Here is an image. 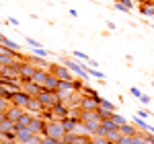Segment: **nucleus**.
<instances>
[{
    "instance_id": "49",
    "label": "nucleus",
    "mask_w": 154,
    "mask_h": 144,
    "mask_svg": "<svg viewBox=\"0 0 154 144\" xmlns=\"http://www.w3.org/2000/svg\"><path fill=\"white\" fill-rule=\"evenodd\" d=\"M152 29H154V25H152Z\"/></svg>"
},
{
    "instance_id": "39",
    "label": "nucleus",
    "mask_w": 154,
    "mask_h": 144,
    "mask_svg": "<svg viewBox=\"0 0 154 144\" xmlns=\"http://www.w3.org/2000/svg\"><path fill=\"white\" fill-rule=\"evenodd\" d=\"M41 144H58V140L51 138V136H43V138H41Z\"/></svg>"
},
{
    "instance_id": "34",
    "label": "nucleus",
    "mask_w": 154,
    "mask_h": 144,
    "mask_svg": "<svg viewBox=\"0 0 154 144\" xmlns=\"http://www.w3.org/2000/svg\"><path fill=\"white\" fill-rule=\"evenodd\" d=\"M25 41L31 45V48H43V43H39L37 39H33V37H25Z\"/></svg>"
},
{
    "instance_id": "8",
    "label": "nucleus",
    "mask_w": 154,
    "mask_h": 144,
    "mask_svg": "<svg viewBox=\"0 0 154 144\" xmlns=\"http://www.w3.org/2000/svg\"><path fill=\"white\" fill-rule=\"evenodd\" d=\"M23 89L25 93L29 97H39V93L43 91V84H37V83H33V80H23Z\"/></svg>"
},
{
    "instance_id": "15",
    "label": "nucleus",
    "mask_w": 154,
    "mask_h": 144,
    "mask_svg": "<svg viewBox=\"0 0 154 144\" xmlns=\"http://www.w3.org/2000/svg\"><path fill=\"white\" fill-rule=\"evenodd\" d=\"M62 126H64L66 132H76V126H80V120L78 117H64Z\"/></svg>"
},
{
    "instance_id": "27",
    "label": "nucleus",
    "mask_w": 154,
    "mask_h": 144,
    "mask_svg": "<svg viewBox=\"0 0 154 144\" xmlns=\"http://www.w3.org/2000/svg\"><path fill=\"white\" fill-rule=\"evenodd\" d=\"M111 117H113V121H115L117 126H123V124H128V117H123V115H119L117 111H113V115H111Z\"/></svg>"
},
{
    "instance_id": "3",
    "label": "nucleus",
    "mask_w": 154,
    "mask_h": 144,
    "mask_svg": "<svg viewBox=\"0 0 154 144\" xmlns=\"http://www.w3.org/2000/svg\"><path fill=\"white\" fill-rule=\"evenodd\" d=\"M49 72H54L60 80H74V72L70 68H66L64 64H51L49 66Z\"/></svg>"
},
{
    "instance_id": "17",
    "label": "nucleus",
    "mask_w": 154,
    "mask_h": 144,
    "mask_svg": "<svg viewBox=\"0 0 154 144\" xmlns=\"http://www.w3.org/2000/svg\"><path fill=\"white\" fill-rule=\"evenodd\" d=\"M31 136H33V132H31L29 128H19V130H17V140H19V142H27Z\"/></svg>"
},
{
    "instance_id": "7",
    "label": "nucleus",
    "mask_w": 154,
    "mask_h": 144,
    "mask_svg": "<svg viewBox=\"0 0 154 144\" xmlns=\"http://www.w3.org/2000/svg\"><path fill=\"white\" fill-rule=\"evenodd\" d=\"M29 130L33 134H37V136H43V134H45V120H43L41 115H35V117L31 120V124H29Z\"/></svg>"
},
{
    "instance_id": "46",
    "label": "nucleus",
    "mask_w": 154,
    "mask_h": 144,
    "mask_svg": "<svg viewBox=\"0 0 154 144\" xmlns=\"http://www.w3.org/2000/svg\"><path fill=\"white\" fill-rule=\"evenodd\" d=\"M4 39H6V35H4V33H2V31H0V43H2V41H4Z\"/></svg>"
},
{
    "instance_id": "16",
    "label": "nucleus",
    "mask_w": 154,
    "mask_h": 144,
    "mask_svg": "<svg viewBox=\"0 0 154 144\" xmlns=\"http://www.w3.org/2000/svg\"><path fill=\"white\" fill-rule=\"evenodd\" d=\"M60 84V78L54 74V72H48V76H45V83H43V86L45 89H51V91H56Z\"/></svg>"
},
{
    "instance_id": "29",
    "label": "nucleus",
    "mask_w": 154,
    "mask_h": 144,
    "mask_svg": "<svg viewBox=\"0 0 154 144\" xmlns=\"http://www.w3.org/2000/svg\"><path fill=\"white\" fill-rule=\"evenodd\" d=\"M11 105H12V103L8 101V99H6V97H0V111H4V113H6Z\"/></svg>"
},
{
    "instance_id": "21",
    "label": "nucleus",
    "mask_w": 154,
    "mask_h": 144,
    "mask_svg": "<svg viewBox=\"0 0 154 144\" xmlns=\"http://www.w3.org/2000/svg\"><path fill=\"white\" fill-rule=\"evenodd\" d=\"M140 12H142L144 17H154V4H140Z\"/></svg>"
},
{
    "instance_id": "48",
    "label": "nucleus",
    "mask_w": 154,
    "mask_h": 144,
    "mask_svg": "<svg viewBox=\"0 0 154 144\" xmlns=\"http://www.w3.org/2000/svg\"><path fill=\"white\" fill-rule=\"evenodd\" d=\"M58 144H70V142H66V140L62 138V140H58Z\"/></svg>"
},
{
    "instance_id": "47",
    "label": "nucleus",
    "mask_w": 154,
    "mask_h": 144,
    "mask_svg": "<svg viewBox=\"0 0 154 144\" xmlns=\"http://www.w3.org/2000/svg\"><path fill=\"white\" fill-rule=\"evenodd\" d=\"M8 144H25V142H19V140H11Z\"/></svg>"
},
{
    "instance_id": "12",
    "label": "nucleus",
    "mask_w": 154,
    "mask_h": 144,
    "mask_svg": "<svg viewBox=\"0 0 154 144\" xmlns=\"http://www.w3.org/2000/svg\"><path fill=\"white\" fill-rule=\"evenodd\" d=\"M80 109H99V99H95V97H88V95H82Z\"/></svg>"
},
{
    "instance_id": "38",
    "label": "nucleus",
    "mask_w": 154,
    "mask_h": 144,
    "mask_svg": "<svg viewBox=\"0 0 154 144\" xmlns=\"http://www.w3.org/2000/svg\"><path fill=\"white\" fill-rule=\"evenodd\" d=\"M115 8H117V11H121V12H131L130 8H128V6H125V4H121V2H119V0H115Z\"/></svg>"
},
{
    "instance_id": "4",
    "label": "nucleus",
    "mask_w": 154,
    "mask_h": 144,
    "mask_svg": "<svg viewBox=\"0 0 154 144\" xmlns=\"http://www.w3.org/2000/svg\"><path fill=\"white\" fill-rule=\"evenodd\" d=\"M19 68H21V83H23V80H31L33 74L37 72V66L33 64V62H29V60L19 62Z\"/></svg>"
},
{
    "instance_id": "26",
    "label": "nucleus",
    "mask_w": 154,
    "mask_h": 144,
    "mask_svg": "<svg viewBox=\"0 0 154 144\" xmlns=\"http://www.w3.org/2000/svg\"><path fill=\"white\" fill-rule=\"evenodd\" d=\"M2 45H6L8 49H14V52H21V49H19V43H17V41H12V39H8V37L2 41Z\"/></svg>"
},
{
    "instance_id": "45",
    "label": "nucleus",
    "mask_w": 154,
    "mask_h": 144,
    "mask_svg": "<svg viewBox=\"0 0 154 144\" xmlns=\"http://www.w3.org/2000/svg\"><path fill=\"white\" fill-rule=\"evenodd\" d=\"M4 120H6V113H4V111H0V124H2Z\"/></svg>"
},
{
    "instance_id": "41",
    "label": "nucleus",
    "mask_w": 154,
    "mask_h": 144,
    "mask_svg": "<svg viewBox=\"0 0 154 144\" xmlns=\"http://www.w3.org/2000/svg\"><path fill=\"white\" fill-rule=\"evenodd\" d=\"M119 2H121V4H125V6H128V8H134V0H119Z\"/></svg>"
},
{
    "instance_id": "43",
    "label": "nucleus",
    "mask_w": 154,
    "mask_h": 144,
    "mask_svg": "<svg viewBox=\"0 0 154 144\" xmlns=\"http://www.w3.org/2000/svg\"><path fill=\"white\" fill-rule=\"evenodd\" d=\"M107 29H109V31H115L117 27H115V23H113V21H107Z\"/></svg>"
},
{
    "instance_id": "11",
    "label": "nucleus",
    "mask_w": 154,
    "mask_h": 144,
    "mask_svg": "<svg viewBox=\"0 0 154 144\" xmlns=\"http://www.w3.org/2000/svg\"><path fill=\"white\" fill-rule=\"evenodd\" d=\"M119 132L123 134V136H136V134L140 132V128L134 124V121H128V124H123V126H119Z\"/></svg>"
},
{
    "instance_id": "32",
    "label": "nucleus",
    "mask_w": 154,
    "mask_h": 144,
    "mask_svg": "<svg viewBox=\"0 0 154 144\" xmlns=\"http://www.w3.org/2000/svg\"><path fill=\"white\" fill-rule=\"evenodd\" d=\"M142 136H144V140H146V144H154V134H152V132H146V130H142Z\"/></svg>"
},
{
    "instance_id": "9",
    "label": "nucleus",
    "mask_w": 154,
    "mask_h": 144,
    "mask_svg": "<svg viewBox=\"0 0 154 144\" xmlns=\"http://www.w3.org/2000/svg\"><path fill=\"white\" fill-rule=\"evenodd\" d=\"M51 111H54V117H56V120H64V117L70 115V105H66V103L62 101V103H58V105H54Z\"/></svg>"
},
{
    "instance_id": "13",
    "label": "nucleus",
    "mask_w": 154,
    "mask_h": 144,
    "mask_svg": "<svg viewBox=\"0 0 154 144\" xmlns=\"http://www.w3.org/2000/svg\"><path fill=\"white\" fill-rule=\"evenodd\" d=\"M33 117H35V115H33V113H29V111L25 109V113L21 115V120L14 124V132H17L19 128H29V124H31V120H33Z\"/></svg>"
},
{
    "instance_id": "25",
    "label": "nucleus",
    "mask_w": 154,
    "mask_h": 144,
    "mask_svg": "<svg viewBox=\"0 0 154 144\" xmlns=\"http://www.w3.org/2000/svg\"><path fill=\"white\" fill-rule=\"evenodd\" d=\"M134 124H136V126H138V128H140V130H148V124H146V120H144V117H140V115H134Z\"/></svg>"
},
{
    "instance_id": "22",
    "label": "nucleus",
    "mask_w": 154,
    "mask_h": 144,
    "mask_svg": "<svg viewBox=\"0 0 154 144\" xmlns=\"http://www.w3.org/2000/svg\"><path fill=\"white\" fill-rule=\"evenodd\" d=\"M101 126L105 128L107 132H111V130H117V128H119L117 124L113 121V117H107V120H103V121H101Z\"/></svg>"
},
{
    "instance_id": "36",
    "label": "nucleus",
    "mask_w": 154,
    "mask_h": 144,
    "mask_svg": "<svg viewBox=\"0 0 154 144\" xmlns=\"http://www.w3.org/2000/svg\"><path fill=\"white\" fill-rule=\"evenodd\" d=\"M41 138H43V136H37V134H33V136H31V138H29L25 144H41Z\"/></svg>"
},
{
    "instance_id": "6",
    "label": "nucleus",
    "mask_w": 154,
    "mask_h": 144,
    "mask_svg": "<svg viewBox=\"0 0 154 144\" xmlns=\"http://www.w3.org/2000/svg\"><path fill=\"white\" fill-rule=\"evenodd\" d=\"M25 109L29 111V113H33V115H41L43 113V103L39 101V97H31L29 101H27V105H25Z\"/></svg>"
},
{
    "instance_id": "5",
    "label": "nucleus",
    "mask_w": 154,
    "mask_h": 144,
    "mask_svg": "<svg viewBox=\"0 0 154 144\" xmlns=\"http://www.w3.org/2000/svg\"><path fill=\"white\" fill-rule=\"evenodd\" d=\"M64 140L70 144H88V140H91V136L84 132H66V136H64Z\"/></svg>"
},
{
    "instance_id": "1",
    "label": "nucleus",
    "mask_w": 154,
    "mask_h": 144,
    "mask_svg": "<svg viewBox=\"0 0 154 144\" xmlns=\"http://www.w3.org/2000/svg\"><path fill=\"white\" fill-rule=\"evenodd\" d=\"M43 136H51V138H56V140H62V138L66 136V130H64V126H62V120L45 121V134H43Z\"/></svg>"
},
{
    "instance_id": "24",
    "label": "nucleus",
    "mask_w": 154,
    "mask_h": 144,
    "mask_svg": "<svg viewBox=\"0 0 154 144\" xmlns=\"http://www.w3.org/2000/svg\"><path fill=\"white\" fill-rule=\"evenodd\" d=\"M56 91H62V93L74 91V89H72V80H60V84H58V89H56Z\"/></svg>"
},
{
    "instance_id": "14",
    "label": "nucleus",
    "mask_w": 154,
    "mask_h": 144,
    "mask_svg": "<svg viewBox=\"0 0 154 144\" xmlns=\"http://www.w3.org/2000/svg\"><path fill=\"white\" fill-rule=\"evenodd\" d=\"M29 99H31V97H29L23 89H21V91H17V93H14V97H12V105H21V107H25Z\"/></svg>"
},
{
    "instance_id": "2",
    "label": "nucleus",
    "mask_w": 154,
    "mask_h": 144,
    "mask_svg": "<svg viewBox=\"0 0 154 144\" xmlns=\"http://www.w3.org/2000/svg\"><path fill=\"white\" fill-rule=\"evenodd\" d=\"M39 101L43 103V107H54V105L62 103L58 91H51V89H45V86H43V91L39 93Z\"/></svg>"
},
{
    "instance_id": "40",
    "label": "nucleus",
    "mask_w": 154,
    "mask_h": 144,
    "mask_svg": "<svg viewBox=\"0 0 154 144\" xmlns=\"http://www.w3.org/2000/svg\"><path fill=\"white\" fill-rule=\"evenodd\" d=\"M138 115L146 120V117H150V111H146V109H140V111H138Z\"/></svg>"
},
{
    "instance_id": "37",
    "label": "nucleus",
    "mask_w": 154,
    "mask_h": 144,
    "mask_svg": "<svg viewBox=\"0 0 154 144\" xmlns=\"http://www.w3.org/2000/svg\"><path fill=\"white\" fill-rule=\"evenodd\" d=\"M130 93H131V97H136V99H140V97L144 95V93L140 91V89H138V86H131V89H130Z\"/></svg>"
},
{
    "instance_id": "30",
    "label": "nucleus",
    "mask_w": 154,
    "mask_h": 144,
    "mask_svg": "<svg viewBox=\"0 0 154 144\" xmlns=\"http://www.w3.org/2000/svg\"><path fill=\"white\" fill-rule=\"evenodd\" d=\"M97 111H99L101 120H107V117H111V115H113V111H109V109H103L101 105H99V109H97Z\"/></svg>"
},
{
    "instance_id": "44",
    "label": "nucleus",
    "mask_w": 154,
    "mask_h": 144,
    "mask_svg": "<svg viewBox=\"0 0 154 144\" xmlns=\"http://www.w3.org/2000/svg\"><path fill=\"white\" fill-rule=\"evenodd\" d=\"M8 23H11V25H19V21H17L14 17H11V19H8Z\"/></svg>"
},
{
    "instance_id": "50",
    "label": "nucleus",
    "mask_w": 154,
    "mask_h": 144,
    "mask_svg": "<svg viewBox=\"0 0 154 144\" xmlns=\"http://www.w3.org/2000/svg\"><path fill=\"white\" fill-rule=\"evenodd\" d=\"M152 2H154V0H152Z\"/></svg>"
},
{
    "instance_id": "31",
    "label": "nucleus",
    "mask_w": 154,
    "mask_h": 144,
    "mask_svg": "<svg viewBox=\"0 0 154 144\" xmlns=\"http://www.w3.org/2000/svg\"><path fill=\"white\" fill-rule=\"evenodd\" d=\"M72 56H74V58H78V60H84V62L91 60V58H88V56H86L84 52H78V49H74V52H72Z\"/></svg>"
},
{
    "instance_id": "35",
    "label": "nucleus",
    "mask_w": 154,
    "mask_h": 144,
    "mask_svg": "<svg viewBox=\"0 0 154 144\" xmlns=\"http://www.w3.org/2000/svg\"><path fill=\"white\" fill-rule=\"evenodd\" d=\"M93 142L95 144H113V142H109L105 136H93Z\"/></svg>"
},
{
    "instance_id": "33",
    "label": "nucleus",
    "mask_w": 154,
    "mask_h": 144,
    "mask_svg": "<svg viewBox=\"0 0 154 144\" xmlns=\"http://www.w3.org/2000/svg\"><path fill=\"white\" fill-rule=\"evenodd\" d=\"M33 54L39 56V58H48V49L45 48H33Z\"/></svg>"
},
{
    "instance_id": "20",
    "label": "nucleus",
    "mask_w": 154,
    "mask_h": 144,
    "mask_svg": "<svg viewBox=\"0 0 154 144\" xmlns=\"http://www.w3.org/2000/svg\"><path fill=\"white\" fill-rule=\"evenodd\" d=\"M14 124H17V121H12V120L6 117V120L0 124V134H6V132H11V130H14Z\"/></svg>"
},
{
    "instance_id": "23",
    "label": "nucleus",
    "mask_w": 154,
    "mask_h": 144,
    "mask_svg": "<svg viewBox=\"0 0 154 144\" xmlns=\"http://www.w3.org/2000/svg\"><path fill=\"white\" fill-rule=\"evenodd\" d=\"M84 86H86V84H84V78H80V80L74 78V80H72V89H74V93H80V95H82Z\"/></svg>"
},
{
    "instance_id": "18",
    "label": "nucleus",
    "mask_w": 154,
    "mask_h": 144,
    "mask_svg": "<svg viewBox=\"0 0 154 144\" xmlns=\"http://www.w3.org/2000/svg\"><path fill=\"white\" fill-rule=\"evenodd\" d=\"M48 72H49V70L37 68V72L33 74V78H31V80H33V83H37V84H43V83H45V76H48Z\"/></svg>"
},
{
    "instance_id": "28",
    "label": "nucleus",
    "mask_w": 154,
    "mask_h": 144,
    "mask_svg": "<svg viewBox=\"0 0 154 144\" xmlns=\"http://www.w3.org/2000/svg\"><path fill=\"white\" fill-rule=\"evenodd\" d=\"M99 105H101L103 109H109V111H115V105H113L111 101H107V99H103V97H101V101H99Z\"/></svg>"
},
{
    "instance_id": "10",
    "label": "nucleus",
    "mask_w": 154,
    "mask_h": 144,
    "mask_svg": "<svg viewBox=\"0 0 154 144\" xmlns=\"http://www.w3.org/2000/svg\"><path fill=\"white\" fill-rule=\"evenodd\" d=\"M23 113H25V107H21V105H11L8 111H6V117L12 120V121H19Z\"/></svg>"
},
{
    "instance_id": "19",
    "label": "nucleus",
    "mask_w": 154,
    "mask_h": 144,
    "mask_svg": "<svg viewBox=\"0 0 154 144\" xmlns=\"http://www.w3.org/2000/svg\"><path fill=\"white\" fill-rule=\"evenodd\" d=\"M121 136H123V134L119 132V128L117 130H111V132H107V140H109V142H113V144H119V140H121Z\"/></svg>"
},
{
    "instance_id": "42",
    "label": "nucleus",
    "mask_w": 154,
    "mask_h": 144,
    "mask_svg": "<svg viewBox=\"0 0 154 144\" xmlns=\"http://www.w3.org/2000/svg\"><path fill=\"white\" fill-rule=\"evenodd\" d=\"M140 103H142V105H148V103H150V97H148V95H142V97H140Z\"/></svg>"
}]
</instances>
